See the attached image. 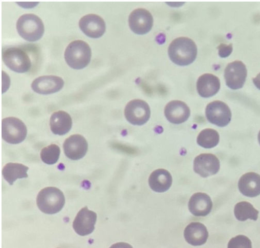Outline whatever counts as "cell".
<instances>
[{"mask_svg":"<svg viewBox=\"0 0 260 248\" xmlns=\"http://www.w3.org/2000/svg\"><path fill=\"white\" fill-rule=\"evenodd\" d=\"M165 114L170 122L179 125L187 120L190 115V111L184 102L174 100L166 105Z\"/></svg>","mask_w":260,"mask_h":248,"instance_id":"16","label":"cell"},{"mask_svg":"<svg viewBox=\"0 0 260 248\" xmlns=\"http://www.w3.org/2000/svg\"><path fill=\"white\" fill-rule=\"evenodd\" d=\"M240 192L244 196L253 198L260 195V175L255 172L243 175L238 183Z\"/></svg>","mask_w":260,"mask_h":248,"instance_id":"20","label":"cell"},{"mask_svg":"<svg viewBox=\"0 0 260 248\" xmlns=\"http://www.w3.org/2000/svg\"><path fill=\"white\" fill-rule=\"evenodd\" d=\"M168 53L171 60L179 66H187L193 63L198 55V47L191 39L180 37L170 45Z\"/></svg>","mask_w":260,"mask_h":248,"instance_id":"1","label":"cell"},{"mask_svg":"<svg viewBox=\"0 0 260 248\" xmlns=\"http://www.w3.org/2000/svg\"><path fill=\"white\" fill-rule=\"evenodd\" d=\"M220 169V162L214 155L210 153L200 154L194 159L193 170L203 178L216 174Z\"/></svg>","mask_w":260,"mask_h":248,"instance_id":"14","label":"cell"},{"mask_svg":"<svg viewBox=\"0 0 260 248\" xmlns=\"http://www.w3.org/2000/svg\"><path fill=\"white\" fill-rule=\"evenodd\" d=\"M151 189L156 193H165L172 187L173 178L171 174L164 169H158L151 173L149 178Z\"/></svg>","mask_w":260,"mask_h":248,"instance_id":"22","label":"cell"},{"mask_svg":"<svg viewBox=\"0 0 260 248\" xmlns=\"http://www.w3.org/2000/svg\"><path fill=\"white\" fill-rule=\"evenodd\" d=\"M128 24L133 32L138 35H144L151 29L153 18L150 12L144 9L134 10L128 17Z\"/></svg>","mask_w":260,"mask_h":248,"instance_id":"10","label":"cell"},{"mask_svg":"<svg viewBox=\"0 0 260 248\" xmlns=\"http://www.w3.org/2000/svg\"><path fill=\"white\" fill-rule=\"evenodd\" d=\"M219 135L215 130L206 129L201 132L197 143L203 148L211 149L216 147L219 141Z\"/></svg>","mask_w":260,"mask_h":248,"instance_id":"25","label":"cell"},{"mask_svg":"<svg viewBox=\"0 0 260 248\" xmlns=\"http://www.w3.org/2000/svg\"><path fill=\"white\" fill-rule=\"evenodd\" d=\"M184 236L189 244L193 246H200L207 242L209 233L204 224L199 222H193L185 228Z\"/></svg>","mask_w":260,"mask_h":248,"instance_id":"18","label":"cell"},{"mask_svg":"<svg viewBox=\"0 0 260 248\" xmlns=\"http://www.w3.org/2000/svg\"><path fill=\"white\" fill-rule=\"evenodd\" d=\"M151 111L148 104L140 99L129 101L124 109L126 119L132 125L142 126L150 119Z\"/></svg>","mask_w":260,"mask_h":248,"instance_id":"7","label":"cell"},{"mask_svg":"<svg viewBox=\"0 0 260 248\" xmlns=\"http://www.w3.org/2000/svg\"><path fill=\"white\" fill-rule=\"evenodd\" d=\"M213 208V203L210 197L206 194H194L188 202V209L194 216L205 217L209 215Z\"/></svg>","mask_w":260,"mask_h":248,"instance_id":"17","label":"cell"},{"mask_svg":"<svg viewBox=\"0 0 260 248\" xmlns=\"http://www.w3.org/2000/svg\"><path fill=\"white\" fill-rule=\"evenodd\" d=\"M234 212L236 219L241 222L248 219L256 221L258 219V211L246 201L238 203L235 207Z\"/></svg>","mask_w":260,"mask_h":248,"instance_id":"24","label":"cell"},{"mask_svg":"<svg viewBox=\"0 0 260 248\" xmlns=\"http://www.w3.org/2000/svg\"><path fill=\"white\" fill-rule=\"evenodd\" d=\"M247 76V68L242 61L232 62L226 66L224 70V77L226 85L234 90L243 87Z\"/></svg>","mask_w":260,"mask_h":248,"instance_id":"9","label":"cell"},{"mask_svg":"<svg viewBox=\"0 0 260 248\" xmlns=\"http://www.w3.org/2000/svg\"><path fill=\"white\" fill-rule=\"evenodd\" d=\"M50 126L52 132L58 135L68 134L72 129L73 119L67 112L58 111L51 115L50 120Z\"/></svg>","mask_w":260,"mask_h":248,"instance_id":"19","label":"cell"},{"mask_svg":"<svg viewBox=\"0 0 260 248\" xmlns=\"http://www.w3.org/2000/svg\"><path fill=\"white\" fill-rule=\"evenodd\" d=\"M252 81L256 87L260 90V73L255 78H253Z\"/></svg>","mask_w":260,"mask_h":248,"instance_id":"31","label":"cell"},{"mask_svg":"<svg viewBox=\"0 0 260 248\" xmlns=\"http://www.w3.org/2000/svg\"><path fill=\"white\" fill-rule=\"evenodd\" d=\"M79 24L82 32L92 39L101 38L106 30V24L104 19L95 14H90L82 17Z\"/></svg>","mask_w":260,"mask_h":248,"instance_id":"11","label":"cell"},{"mask_svg":"<svg viewBox=\"0 0 260 248\" xmlns=\"http://www.w3.org/2000/svg\"><path fill=\"white\" fill-rule=\"evenodd\" d=\"M199 94L203 98L215 95L220 88L219 79L211 74H205L198 79L197 84Z\"/></svg>","mask_w":260,"mask_h":248,"instance_id":"21","label":"cell"},{"mask_svg":"<svg viewBox=\"0 0 260 248\" xmlns=\"http://www.w3.org/2000/svg\"><path fill=\"white\" fill-rule=\"evenodd\" d=\"M217 48L219 55L222 58L229 56L233 51L232 44H230V45L221 44Z\"/></svg>","mask_w":260,"mask_h":248,"instance_id":"28","label":"cell"},{"mask_svg":"<svg viewBox=\"0 0 260 248\" xmlns=\"http://www.w3.org/2000/svg\"><path fill=\"white\" fill-rule=\"evenodd\" d=\"M60 149L56 144H51L42 150L40 154L42 161L46 164L51 165L56 164L59 158Z\"/></svg>","mask_w":260,"mask_h":248,"instance_id":"26","label":"cell"},{"mask_svg":"<svg viewBox=\"0 0 260 248\" xmlns=\"http://www.w3.org/2000/svg\"><path fill=\"white\" fill-rule=\"evenodd\" d=\"M27 134L25 124L20 119L13 117L2 120V137L7 143L16 145L23 142Z\"/></svg>","mask_w":260,"mask_h":248,"instance_id":"6","label":"cell"},{"mask_svg":"<svg viewBox=\"0 0 260 248\" xmlns=\"http://www.w3.org/2000/svg\"><path fill=\"white\" fill-rule=\"evenodd\" d=\"M3 58L6 65L16 73H27L31 67V61L29 55L20 47L5 48L3 51Z\"/></svg>","mask_w":260,"mask_h":248,"instance_id":"5","label":"cell"},{"mask_svg":"<svg viewBox=\"0 0 260 248\" xmlns=\"http://www.w3.org/2000/svg\"><path fill=\"white\" fill-rule=\"evenodd\" d=\"M228 248H252V243L249 238L241 235L231 239Z\"/></svg>","mask_w":260,"mask_h":248,"instance_id":"27","label":"cell"},{"mask_svg":"<svg viewBox=\"0 0 260 248\" xmlns=\"http://www.w3.org/2000/svg\"><path fill=\"white\" fill-rule=\"evenodd\" d=\"M27 5H25L23 3H17V4L19 5L20 6H21L23 8H30L29 6H31L32 8L37 6L39 3H26Z\"/></svg>","mask_w":260,"mask_h":248,"instance_id":"30","label":"cell"},{"mask_svg":"<svg viewBox=\"0 0 260 248\" xmlns=\"http://www.w3.org/2000/svg\"><path fill=\"white\" fill-rule=\"evenodd\" d=\"M88 147L86 139L79 134L71 135L64 140L63 144L65 156L74 161L83 158L87 152Z\"/></svg>","mask_w":260,"mask_h":248,"instance_id":"12","label":"cell"},{"mask_svg":"<svg viewBox=\"0 0 260 248\" xmlns=\"http://www.w3.org/2000/svg\"><path fill=\"white\" fill-rule=\"evenodd\" d=\"M110 248H134L132 245L129 244L121 242L113 244Z\"/></svg>","mask_w":260,"mask_h":248,"instance_id":"29","label":"cell"},{"mask_svg":"<svg viewBox=\"0 0 260 248\" xmlns=\"http://www.w3.org/2000/svg\"><path fill=\"white\" fill-rule=\"evenodd\" d=\"M63 193L55 187H47L42 190L37 196V203L41 211L53 215L59 212L65 204Z\"/></svg>","mask_w":260,"mask_h":248,"instance_id":"4","label":"cell"},{"mask_svg":"<svg viewBox=\"0 0 260 248\" xmlns=\"http://www.w3.org/2000/svg\"><path fill=\"white\" fill-rule=\"evenodd\" d=\"M64 57L70 67L74 69H82L89 64L91 50L85 42L76 40L68 46L64 53Z\"/></svg>","mask_w":260,"mask_h":248,"instance_id":"2","label":"cell"},{"mask_svg":"<svg viewBox=\"0 0 260 248\" xmlns=\"http://www.w3.org/2000/svg\"><path fill=\"white\" fill-rule=\"evenodd\" d=\"M16 28L22 38L30 42L40 40L45 32L42 20L32 14H25L20 16L17 21Z\"/></svg>","mask_w":260,"mask_h":248,"instance_id":"3","label":"cell"},{"mask_svg":"<svg viewBox=\"0 0 260 248\" xmlns=\"http://www.w3.org/2000/svg\"><path fill=\"white\" fill-rule=\"evenodd\" d=\"M258 143L260 145V131L258 134Z\"/></svg>","mask_w":260,"mask_h":248,"instance_id":"32","label":"cell"},{"mask_svg":"<svg viewBox=\"0 0 260 248\" xmlns=\"http://www.w3.org/2000/svg\"><path fill=\"white\" fill-rule=\"evenodd\" d=\"M29 168L22 164L9 163L4 167L2 173L7 182L13 185L18 179L28 178L27 171Z\"/></svg>","mask_w":260,"mask_h":248,"instance_id":"23","label":"cell"},{"mask_svg":"<svg viewBox=\"0 0 260 248\" xmlns=\"http://www.w3.org/2000/svg\"><path fill=\"white\" fill-rule=\"evenodd\" d=\"M208 120L219 127H224L230 123L232 114L229 106L220 101L210 103L206 109Z\"/></svg>","mask_w":260,"mask_h":248,"instance_id":"8","label":"cell"},{"mask_svg":"<svg viewBox=\"0 0 260 248\" xmlns=\"http://www.w3.org/2000/svg\"><path fill=\"white\" fill-rule=\"evenodd\" d=\"M63 79L55 76H44L32 81V90L41 95H50L60 91L64 85Z\"/></svg>","mask_w":260,"mask_h":248,"instance_id":"15","label":"cell"},{"mask_svg":"<svg viewBox=\"0 0 260 248\" xmlns=\"http://www.w3.org/2000/svg\"><path fill=\"white\" fill-rule=\"evenodd\" d=\"M96 220V214L85 206L77 214L73 222L74 230L80 236L88 235L93 232Z\"/></svg>","mask_w":260,"mask_h":248,"instance_id":"13","label":"cell"}]
</instances>
